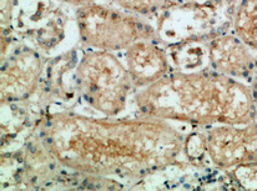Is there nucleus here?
Listing matches in <instances>:
<instances>
[{"mask_svg":"<svg viewBox=\"0 0 257 191\" xmlns=\"http://www.w3.org/2000/svg\"><path fill=\"white\" fill-rule=\"evenodd\" d=\"M61 2L69 3L71 5H76V7H84V5H89L95 3V0H61Z\"/></svg>","mask_w":257,"mask_h":191,"instance_id":"14","label":"nucleus"},{"mask_svg":"<svg viewBox=\"0 0 257 191\" xmlns=\"http://www.w3.org/2000/svg\"><path fill=\"white\" fill-rule=\"evenodd\" d=\"M78 64L79 61L76 60V55L73 51V53H66L54 59L53 63L48 65V69H46L49 90L64 102H69L73 98L74 92L78 91L76 85L64 80L66 76L76 75Z\"/></svg>","mask_w":257,"mask_h":191,"instance_id":"9","label":"nucleus"},{"mask_svg":"<svg viewBox=\"0 0 257 191\" xmlns=\"http://www.w3.org/2000/svg\"><path fill=\"white\" fill-rule=\"evenodd\" d=\"M210 69L237 80L252 79L256 73V59L252 49L236 34H221L207 43Z\"/></svg>","mask_w":257,"mask_h":191,"instance_id":"7","label":"nucleus"},{"mask_svg":"<svg viewBox=\"0 0 257 191\" xmlns=\"http://www.w3.org/2000/svg\"><path fill=\"white\" fill-rule=\"evenodd\" d=\"M76 86L84 102L102 115L115 118L126 109L134 89L126 65L110 51L91 50L76 68Z\"/></svg>","mask_w":257,"mask_h":191,"instance_id":"3","label":"nucleus"},{"mask_svg":"<svg viewBox=\"0 0 257 191\" xmlns=\"http://www.w3.org/2000/svg\"><path fill=\"white\" fill-rule=\"evenodd\" d=\"M44 60L37 50L22 46L3 60L0 75L2 104H15L32 98L39 87Z\"/></svg>","mask_w":257,"mask_h":191,"instance_id":"6","label":"nucleus"},{"mask_svg":"<svg viewBox=\"0 0 257 191\" xmlns=\"http://www.w3.org/2000/svg\"><path fill=\"white\" fill-rule=\"evenodd\" d=\"M75 15L80 40L95 50H126L136 41L159 39L148 22L119 8L92 3L79 7Z\"/></svg>","mask_w":257,"mask_h":191,"instance_id":"4","label":"nucleus"},{"mask_svg":"<svg viewBox=\"0 0 257 191\" xmlns=\"http://www.w3.org/2000/svg\"><path fill=\"white\" fill-rule=\"evenodd\" d=\"M125 65L134 89H145L171 73L168 53L153 40H140L128 46Z\"/></svg>","mask_w":257,"mask_h":191,"instance_id":"8","label":"nucleus"},{"mask_svg":"<svg viewBox=\"0 0 257 191\" xmlns=\"http://www.w3.org/2000/svg\"><path fill=\"white\" fill-rule=\"evenodd\" d=\"M170 0H114L115 4L138 17H149L168 5Z\"/></svg>","mask_w":257,"mask_h":191,"instance_id":"11","label":"nucleus"},{"mask_svg":"<svg viewBox=\"0 0 257 191\" xmlns=\"http://www.w3.org/2000/svg\"><path fill=\"white\" fill-rule=\"evenodd\" d=\"M139 114L192 125H242L256 120L250 85L210 69L171 71L136 92Z\"/></svg>","mask_w":257,"mask_h":191,"instance_id":"2","label":"nucleus"},{"mask_svg":"<svg viewBox=\"0 0 257 191\" xmlns=\"http://www.w3.org/2000/svg\"><path fill=\"white\" fill-rule=\"evenodd\" d=\"M205 148L206 156L220 170L257 164V120L210 126L205 133Z\"/></svg>","mask_w":257,"mask_h":191,"instance_id":"5","label":"nucleus"},{"mask_svg":"<svg viewBox=\"0 0 257 191\" xmlns=\"http://www.w3.org/2000/svg\"><path fill=\"white\" fill-rule=\"evenodd\" d=\"M250 86H251V91H252V99H253V105H255L256 120H257V75L252 77Z\"/></svg>","mask_w":257,"mask_h":191,"instance_id":"13","label":"nucleus"},{"mask_svg":"<svg viewBox=\"0 0 257 191\" xmlns=\"http://www.w3.org/2000/svg\"><path fill=\"white\" fill-rule=\"evenodd\" d=\"M34 133L60 166L91 176L140 180L175 164L185 136L163 119L46 114Z\"/></svg>","mask_w":257,"mask_h":191,"instance_id":"1","label":"nucleus"},{"mask_svg":"<svg viewBox=\"0 0 257 191\" xmlns=\"http://www.w3.org/2000/svg\"><path fill=\"white\" fill-rule=\"evenodd\" d=\"M233 29L243 43L257 51V0H241L236 10Z\"/></svg>","mask_w":257,"mask_h":191,"instance_id":"10","label":"nucleus"},{"mask_svg":"<svg viewBox=\"0 0 257 191\" xmlns=\"http://www.w3.org/2000/svg\"><path fill=\"white\" fill-rule=\"evenodd\" d=\"M236 181L245 189H257V164L243 165L231 170Z\"/></svg>","mask_w":257,"mask_h":191,"instance_id":"12","label":"nucleus"}]
</instances>
